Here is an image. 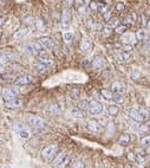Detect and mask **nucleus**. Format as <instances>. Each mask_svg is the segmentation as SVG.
<instances>
[{
	"label": "nucleus",
	"mask_w": 150,
	"mask_h": 168,
	"mask_svg": "<svg viewBox=\"0 0 150 168\" xmlns=\"http://www.w3.org/2000/svg\"><path fill=\"white\" fill-rule=\"evenodd\" d=\"M69 163H70V155L67 154V152L64 150L56 155V157L53 159L52 166L56 168H65Z\"/></svg>",
	"instance_id": "f257e3e1"
},
{
	"label": "nucleus",
	"mask_w": 150,
	"mask_h": 168,
	"mask_svg": "<svg viewBox=\"0 0 150 168\" xmlns=\"http://www.w3.org/2000/svg\"><path fill=\"white\" fill-rule=\"evenodd\" d=\"M25 51H27L28 54H34V56H37V57L43 56V54H46L45 47L41 45V43H40L39 41H33V43H30V44L25 45Z\"/></svg>",
	"instance_id": "f03ea898"
},
{
	"label": "nucleus",
	"mask_w": 150,
	"mask_h": 168,
	"mask_svg": "<svg viewBox=\"0 0 150 168\" xmlns=\"http://www.w3.org/2000/svg\"><path fill=\"white\" fill-rule=\"evenodd\" d=\"M27 122L31 127L36 128V129H45L49 127V122L41 117H38V116H28Z\"/></svg>",
	"instance_id": "7ed1b4c3"
},
{
	"label": "nucleus",
	"mask_w": 150,
	"mask_h": 168,
	"mask_svg": "<svg viewBox=\"0 0 150 168\" xmlns=\"http://www.w3.org/2000/svg\"><path fill=\"white\" fill-rule=\"evenodd\" d=\"M58 144H49L41 150V156L45 160H52L53 157H56V155L58 154Z\"/></svg>",
	"instance_id": "20e7f679"
},
{
	"label": "nucleus",
	"mask_w": 150,
	"mask_h": 168,
	"mask_svg": "<svg viewBox=\"0 0 150 168\" xmlns=\"http://www.w3.org/2000/svg\"><path fill=\"white\" fill-rule=\"evenodd\" d=\"M19 94V90L17 88H5L2 91H1V96L5 101H11L13 98H17V96Z\"/></svg>",
	"instance_id": "39448f33"
},
{
	"label": "nucleus",
	"mask_w": 150,
	"mask_h": 168,
	"mask_svg": "<svg viewBox=\"0 0 150 168\" xmlns=\"http://www.w3.org/2000/svg\"><path fill=\"white\" fill-rule=\"evenodd\" d=\"M88 110H89L90 114L98 115L103 111V106H102V103H99L98 101L92 100V101L89 102V108H88Z\"/></svg>",
	"instance_id": "423d86ee"
},
{
	"label": "nucleus",
	"mask_w": 150,
	"mask_h": 168,
	"mask_svg": "<svg viewBox=\"0 0 150 168\" xmlns=\"http://www.w3.org/2000/svg\"><path fill=\"white\" fill-rule=\"evenodd\" d=\"M86 128H88L89 131L95 133V134H98V133H101L103 130L101 123L98 121H96V120H89V121L86 122Z\"/></svg>",
	"instance_id": "0eeeda50"
},
{
	"label": "nucleus",
	"mask_w": 150,
	"mask_h": 168,
	"mask_svg": "<svg viewBox=\"0 0 150 168\" xmlns=\"http://www.w3.org/2000/svg\"><path fill=\"white\" fill-rule=\"evenodd\" d=\"M14 129H15V131H17L21 137H24V139H27V137H30V136H31V131H30V129H28L27 127H25L23 123H15Z\"/></svg>",
	"instance_id": "6e6552de"
},
{
	"label": "nucleus",
	"mask_w": 150,
	"mask_h": 168,
	"mask_svg": "<svg viewBox=\"0 0 150 168\" xmlns=\"http://www.w3.org/2000/svg\"><path fill=\"white\" fill-rule=\"evenodd\" d=\"M17 58V56L13 54H8V52H4L0 54V65H5V64H10L13 63Z\"/></svg>",
	"instance_id": "1a4fd4ad"
},
{
	"label": "nucleus",
	"mask_w": 150,
	"mask_h": 168,
	"mask_svg": "<svg viewBox=\"0 0 150 168\" xmlns=\"http://www.w3.org/2000/svg\"><path fill=\"white\" fill-rule=\"evenodd\" d=\"M129 116H130L134 121L138 122V123H142V122L145 121V118L143 117L142 113L139 111V109H136V108L130 109V111H129Z\"/></svg>",
	"instance_id": "9d476101"
},
{
	"label": "nucleus",
	"mask_w": 150,
	"mask_h": 168,
	"mask_svg": "<svg viewBox=\"0 0 150 168\" xmlns=\"http://www.w3.org/2000/svg\"><path fill=\"white\" fill-rule=\"evenodd\" d=\"M91 67L93 69H103L105 67V59L103 56L96 54L91 62Z\"/></svg>",
	"instance_id": "9b49d317"
},
{
	"label": "nucleus",
	"mask_w": 150,
	"mask_h": 168,
	"mask_svg": "<svg viewBox=\"0 0 150 168\" xmlns=\"http://www.w3.org/2000/svg\"><path fill=\"white\" fill-rule=\"evenodd\" d=\"M115 58H116V61L118 62V63H126V62L130 61L131 56L129 52H126V51H118V52H116L115 54Z\"/></svg>",
	"instance_id": "f8f14e48"
},
{
	"label": "nucleus",
	"mask_w": 150,
	"mask_h": 168,
	"mask_svg": "<svg viewBox=\"0 0 150 168\" xmlns=\"http://www.w3.org/2000/svg\"><path fill=\"white\" fill-rule=\"evenodd\" d=\"M110 90L112 93H116V94H123L125 91V85L123 83H121V82H114L111 84Z\"/></svg>",
	"instance_id": "ddd939ff"
},
{
	"label": "nucleus",
	"mask_w": 150,
	"mask_h": 168,
	"mask_svg": "<svg viewBox=\"0 0 150 168\" xmlns=\"http://www.w3.org/2000/svg\"><path fill=\"white\" fill-rule=\"evenodd\" d=\"M27 34H28V28L25 26L20 27V28H18V30L13 33V38L14 39H17V41H19V39L25 38Z\"/></svg>",
	"instance_id": "4468645a"
},
{
	"label": "nucleus",
	"mask_w": 150,
	"mask_h": 168,
	"mask_svg": "<svg viewBox=\"0 0 150 168\" xmlns=\"http://www.w3.org/2000/svg\"><path fill=\"white\" fill-rule=\"evenodd\" d=\"M92 47V43L90 41L89 38H83L82 41H80V50L83 54H88Z\"/></svg>",
	"instance_id": "2eb2a0df"
},
{
	"label": "nucleus",
	"mask_w": 150,
	"mask_h": 168,
	"mask_svg": "<svg viewBox=\"0 0 150 168\" xmlns=\"http://www.w3.org/2000/svg\"><path fill=\"white\" fill-rule=\"evenodd\" d=\"M32 76L30 75H24V76H20L17 78L15 81V85H26V84H30L32 82Z\"/></svg>",
	"instance_id": "dca6fc26"
},
{
	"label": "nucleus",
	"mask_w": 150,
	"mask_h": 168,
	"mask_svg": "<svg viewBox=\"0 0 150 168\" xmlns=\"http://www.w3.org/2000/svg\"><path fill=\"white\" fill-rule=\"evenodd\" d=\"M39 41L41 43V45L47 49V50H52L54 49V44H53V41L50 38V37H40Z\"/></svg>",
	"instance_id": "f3484780"
},
{
	"label": "nucleus",
	"mask_w": 150,
	"mask_h": 168,
	"mask_svg": "<svg viewBox=\"0 0 150 168\" xmlns=\"http://www.w3.org/2000/svg\"><path fill=\"white\" fill-rule=\"evenodd\" d=\"M62 26L63 28H67L70 26V12L67 11V8H65L63 11V15H62Z\"/></svg>",
	"instance_id": "a211bd4d"
},
{
	"label": "nucleus",
	"mask_w": 150,
	"mask_h": 168,
	"mask_svg": "<svg viewBox=\"0 0 150 168\" xmlns=\"http://www.w3.org/2000/svg\"><path fill=\"white\" fill-rule=\"evenodd\" d=\"M47 111H49L50 114L57 115V114H59V113H62V111H63V106H62L60 103H54V104H52V106H50V107H49Z\"/></svg>",
	"instance_id": "6ab92c4d"
},
{
	"label": "nucleus",
	"mask_w": 150,
	"mask_h": 168,
	"mask_svg": "<svg viewBox=\"0 0 150 168\" xmlns=\"http://www.w3.org/2000/svg\"><path fill=\"white\" fill-rule=\"evenodd\" d=\"M123 43L124 44H135L136 43V36L134 33H124V36H123Z\"/></svg>",
	"instance_id": "aec40b11"
},
{
	"label": "nucleus",
	"mask_w": 150,
	"mask_h": 168,
	"mask_svg": "<svg viewBox=\"0 0 150 168\" xmlns=\"http://www.w3.org/2000/svg\"><path fill=\"white\" fill-rule=\"evenodd\" d=\"M6 106L8 108H20L23 107V101L20 98H13L11 101H6Z\"/></svg>",
	"instance_id": "412c9836"
},
{
	"label": "nucleus",
	"mask_w": 150,
	"mask_h": 168,
	"mask_svg": "<svg viewBox=\"0 0 150 168\" xmlns=\"http://www.w3.org/2000/svg\"><path fill=\"white\" fill-rule=\"evenodd\" d=\"M118 142H119L121 146L125 147V146H128L131 142V136L129 134H122L119 136V139H118Z\"/></svg>",
	"instance_id": "4be33fe9"
},
{
	"label": "nucleus",
	"mask_w": 150,
	"mask_h": 168,
	"mask_svg": "<svg viewBox=\"0 0 150 168\" xmlns=\"http://www.w3.org/2000/svg\"><path fill=\"white\" fill-rule=\"evenodd\" d=\"M38 61L41 62V63H44L45 65H47L49 67H52L53 65H54V63H53V61L50 58V57H47L46 54H43V56H39L38 57Z\"/></svg>",
	"instance_id": "5701e85b"
},
{
	"label": "nucleus",
	"mask_w": 150,
	"mask_h": 168,
	"mask_svg": "<svg viewBox=\"0 0 150 168\" xmlns=\"http://www.w3.org/2000/svg\"><path fill=\"white\" fill-rule=\"evenodd\" d=\"M101 95L103 96V98L106 100V101H112V97H114V93L111 90H106V89H103L101 90Z\"/></svg>",
	"instance_id": "b1692460"
},
{
	"label": "nucleus",
	"mask_w": 150,
	"mask_h": 168,
	"mask_svg": "<svg viewBox=\"0 0 150 168\" xmlns=\"http://www.w3.org/2000/svg\"><path fill=\"white\" fill-rule=\"evenodd\" d=\"M72 115H73V117H76V118H84V110H82V109H79V108H75V109H72Z\"/></svg>",
	"instance_id": "393cba45"
},
{
	"label": "nucleus",
	"mask_w": 150,
	"mask_h": 168,
	"mask_svg": "<svg viewBox=\"0 0 150 168\" xmlns=\"http://www.w3.org/2000/svg\"><path fill=\"white\" fill-rule=\"evenodd\" d=\"M136 21V14H131V15H128L124 18V25H132Z\"/></svg>",
	"instance_id": "a878e982"
},
{
	"label": "nucleus",
	"mask_w": 150,
	"mask_h": 168,
	"mask_svg": "<svg viewBox=\"0 0 150 168\" xmlns=\"http://www.w3.org/2000/svg\"><path fill=\"white\" fill-rule=\"evenodd\" d=\"M36 67H37V70L39 71V72H45V71H47L50 67H47V65H45L44 63H41V62H37L36 63Z\"/></svg>",
	"instance_id": "bb28decb"
},
{
	"label": "nucleus",
	"mask_w": 150,
	"mask_h": 168,
	"mask_svg": "<svg viewBox=\"0 0 150 168\" xmlns=\"http://www.w3.org/2000/svg\"><path fill=\"white\" fill-rule=\"evenodd\" d=\"M123 96L122 94H116V93H114V97H112V101L115 104H121V103H123Z\"/></svg>",
	"instance_id": "cd10ccee"
},
{
	"label": "nucleus",
	"mask_w": 150,
	"mask_h": 168,
	"mask_svg": "<svg viewBox=\"0 0 150 168\" xmlns=\"http://www.w3.org/2000/svg\"><path fill=\"white\" fill-rule=\"evenodd\" d=\"M89 11H90V8L86 6V5H82V6L78 7V12L80 15H83V17H88V14H89Z\"/></svg>",
	"instance_id": "c85d7f7f"
},
{
	"label": "nucleus",
	"mask_w": 150,
	"mask_h": 168,
	"mask_svg": "<svg viewBox=\"0 0 150 168\" xmlns=\"http://www.w3.org/2000/svg\"><path fill=\"white\" fill-rule=\"evenodd\" d=\"M108 111H109V115H111V116H116L119 113V108L116 104H114V106H110L108 108Z\"/></svg>",
	"instance_id": "c756f323"
},
{
	"label": "nucleus",
	"mask_w": 150,
	"mask_h": 168,
	"mask_svg": "<svg viewBox=\"0 0 150 168\" xmlns=\"http://www.w3.org/2000/svg\"><path fill=\"white\" fill-rule=\"evenodd\" d=\"M135 36H136L137 41H144L147 38V32L144 30H138L136 33H135Z\"/></svg>",
	"instance_id": "7c9ffc66"
},
{
	"label": "nucleus",
	"mask_w": 150,
	"mask_h": 168,
	"mask_svg": "<svg viewBox=\"0 0 150 168\" xmlns=\"http://www.w3.org/2000/svg\"><path fill=\"white\" fill-rule=\"evenodd\" d=\"M24 23L26 24V25H34L36 24V19L33 18V17H31V15H26V17H24Z\"/></svg>",
	"instance_id": "2f4dec72"
},
{
	"label": "nucleus",
	"mask_w": 150,
	"mask_h": 168,
	"mask_svg": "<svg viewBox=\"0 0 150 168\" xmlns=\"http://www.w3.org/2000/svg\"><path fill=\"white\" fill-rule=\"evenodd\" d=\"M139 143H141V146H150V135H145V136H143L142 139H141V141H139Z\"/></svg>",
	"instance_id": "473e14b6"
},
{
	"label": "nucleus",
	"mask_w": 150,
	"mask_h": 168,
	"mask_svg": "<svg viewBox=\"0 0 150 168\" xmlns=\"http://www.w3.org/2000/svg\"><path fill=\"white\" fill-rule=\"evenodd\" d=\"M63 38H64L65 43H71V41H73V33H72V32H64Z\"/></svg>",
	"instance_id": "72a5a7b5"
},
{
	"label": "nucleus",
	"mask_w": 150,
	"mask_h": 168,
	"mask_svg": "<svg viewBox=\"0 0 150 168\" xmlns=\"http://www.w3.org/2000/svg\"><path fill=\"white\" fill-rule=\"evenodd\" d=\"M115 32L117 34H124L125 32H126V25H118L117 27H116V30H115Z\"/></svg>",
	"instance_id": "f704fd0d"
},
{
	"label": "nucleus",
	"mask_w": 150,
	"mask_h": 168,
	"mask_svg": "<svg viewBox=\"0 0 150 168\" xmlns=\"http://www.w3.org/2000/svg\"><path fill=\"white\" fill-rule=\"evenodd\" d=\"M77 108L82 109V110H88V108H89V102L88 101H79Z\"/></svg>",
	"instance_id": "c9c22d12"
},
{
	"label": "nucleus",
	"mask_w": 150,
	"mask_h": 168,
	"mask_svg": "<svg viewBox=\"0 0 150 168\" xmlns=\"http://www.w3.org/2000/svg\"><path fill=\"white\" fill-rule=\"evenodd\" d=\"M86 25H88V27H89L90 30H93V31L97 28V24L92 20V19H88V21H86Z\"/></svg>",
	"instance_id": "e433bc0d"
},
{
	"label": "nucleus",
	"mask_w": 150,
	"mask_h": 168,
	"mask_svg": "<svg viewBox=\"0 0 150 168\" xmlns=\"http://www.w3.org/2000/svg\"><path fill=\"white\" fill-rule=\"evenodd\" d=\"M118 24H119V20H118L117 18H111L110 20L108 21V25L111 27H117Z\"/></svg>",
	"instance_id": "4c0bfd02"
},
{
	"label": "nucleus",
	"mask_w": 150,
	"mask_h": 168,
	"mask_svg": "<svg viewBox=\"0 0 150 168\" xmlns=\"http://www.w3.org/2000/svg\"><path fill=\"white\" fill-rule=\"evenodd\" d=\"M112 28H114V27L109 26V25L106 24V25H105V26L103 27V32H104V34L109 36V34H111V32H112Z\"/></svg>",
	"instance_id": "58836bf2"
},
{
	"label": "nucleus",
	"mask_w": 150,
	"mask_h": 168,
	"mask_svg": "<svg viewBox=\"0 0 150 168\" xmlns=\"http://www.w3.org/2000/svg\"><path fill=\"white\" fill-rule=\"evenodd\" d=\"M139 111L142 113V115H143V117L145 118V121L149 118V116H150V114H149V111L147 110V109H143V108H139Z\"/></svg>",
	"instance_id": "ea45409f"
},
{
	"label": "nucleus",
	"mask_w": 150,
	"mask_h": 168,
	"mask_svg": "<svg viewBox=\"0 0 150 168\" xmlns=\"http://www.w3.org/2000/svg\"><path fill=\"white\" fill-rule=\"evenodd\" d=\"M111 18H112L111 11H106V12H104V13H103V19H104L105 21H109Z\"/></svg>",
	"instance_id": "a19ab883"
},
{
	"label": "nucleus",
	"mask_w": 150,
	"mask_h": 168,
	"mask_svg": "<svg viewBox=\"0 0 150 168\" xmlns=\"http://www.w3.org/2000/svg\"><path fill=\"white\" fill-rule=\"evenodd\" d=\"M89 8L92 10V11H97L98 10V2H96V1H90V4H89Z\"/></svg>",
	"instance_id": "79ce46f5"
},
{
	"label": "nucleus",
	"mask_w": 150,
	"mask_h": 168,
	"mask_svg": "<svg viewBox=\"0 0 150 168\" xmlns=\"http://www.w3.org/2000/svg\"><path fill=\"white\" fill-rule=\"evenodd\" d=\"M71 168H85V165H84V162H82V161H76L72 165Z\"/></svg>",
	"instance_id": "37998d69"
},
{
	"label": "nucleus",
	"mask_w": 150,
	"mask_h": 168,
	"mask_svg": "<svg viewBox=\"0 0 150 168\" xmlns=\"http://www.w3.org/2000/svg\"><path fill=\"white\" fill-rule=\"evenodd\" d=\"M36 26L38 27V28H40V31H44V24H43V21L40 20V19H36V24H34Z\"/></svg>",
	"instance_id": "c03bdc74"
},
{
	"label": "nucleus",
	"mask_w": 150,
	"mask_h": 168,
	"mask_svg": "<svg viewBox=\"0 0 150 168\" xmlns=\"http://www.w3.org/2000/svg\"><path fill=\"white\" fill-rule=\"evenodd\" d=\"M124 10H125V5H124L123 2H118L117 5H116V11H118V12H123Z\"/></svg>",
	"instance_id": "a18cd8bd"
},
{
	"label": "nucleus",
	"mask_w": 150,
	"mask_h": 168,
	"mask_svg": "<svg viewBox=\"0 0 150 168\" xmlns=\"http://www.w3.org/2000/svg\"><path fill=\"white\" fill-rule=\"evenodd\" d=\"M128 159L129 160H131V161H137V155L135 154V153H132V152H130L129 154H128Z\"/></svg>",
	"instance_id": "49530a36"
},
{
	"label": "nucleus",
	"mask_w": 150,
	"mask_h": 168,
	"mask_svg": "<svg viewBox=\"0 0 150 168\" xmlns=\"http://www.w3.org/2000/svg\"><path fill=\"white\" fill-rule=\"evenodd\" d=\"M78 95H79V90H78V89H73V90H72L71 97L73 98V100H76V98L78 97Z\"/></svg>",
	"instance_id": "de8ad7c7"
},
{
	"label": "nucleus",
	"mask_w": 150,
	"mask_h": 168,
	"mask_svg": "<svg viewBox=\"0 0 150 168\" xmlns=\"http://www.w3.org/2000/svg\"><path fill=\"white\" fill-rule=\"evenodd\" d=\"M143 43H144V46L147 47L148 50H150V38H145L143 41Z\"/></svg>",
	"instance_id": "09e8293b"
},
{
	"label": "nucleus",
	"mask_w": 150,
	"mask_h": 168,
	"mask_svg": "<svg viewBox=\"0 0 150 168\" xmlns=\"http://www.w3.org/2000/svg\"><path fill=\"white\" fill-rule=\"evenodd\" d=\"M131 50H132V45H131V44H124V51L129 52Z\"/></svg>",
	"instance_id": "8fccbe9b"
},
{
	"label": "nucleus",
	"mask_w": 150,
	"mask_h": 168,
	"mask_svg": "<svg viewBox=\"0 0 150 168\" xmlns=\"http://www.w3.org/2000/svg\"><path fill=\"white\" fill-rule=\"evenodd\" d=\"M75 2L78 5V6H82V5H84V0H75Z\"/></svg>",
	"instance_id": "3c124183"
},
{
	"label": "nucleus",
	"mask_w": 150,
	"mask_h": 168,
	"mask_svg": "<svg viewBox=\"0 0 150 168\" xmlns=\"http://www.w3.org/2000/svg\"><path fill=\"white\" fill-rule=\"evenodd\" d=\"M6 72V69L2 67V65H0V75L1 74H5Z\"/></svg>",
	"instance_id": "603ef678"
},
{
	"label": "nucleus",
	"mask_w": 150,
	"mask_h": 168,
	"mask_svg": "<svg viewBox=\"0 0 150 168\" xmlns=\"http://www.w3.org/2000/svg\"><path fill=\"white\" fill-rule=\"evenodd\" d=\"M2 24H4V18H1V17H0V26H1Z\"/></svg>",
	"instance_id": "864d4df0"
},
{
	"label": "nucleus",
	"mask_w": 150,
	"mask_h": 168,
	"mask_svg": "<svg viewBox=\"0 0 150 168\" xmlns=\"http://www.w3.org/2000/svg\"><path fill=\"white\" fill-rule=\"evenodd\" d=\"M147 27H148V30L150 31V20L148 21V23H147Z\"/></svg>",
	"instance_id": "5fc2aeb1"
},
{
	"label": "nucleus",
	"mask_w": 150,
	"mask_h": 168,
	"mask_svg": "<svg viewBox=\"0 0 150 168\" xmlns=\"http://www.w3.org/2000/svg\"><path fill=\"white\" fill-rule=\"evenodd\" d=\"M85 4H90V0H84Z\"/></svg>",
	"instance_id": "6e6d98bb"
},
{
	"label": "nucleus",
	"mask_w": 150,
	"mask_h": 168,
	"mask_svg": "<svg viewBox=\"0 0 150 168\" xmlns=\"http://www.w3.org/2000/svg\"><path fill=\"white\" fill-rule=\"evenodd\" d=\"M147 124H148V127L150 128V120H149V121H147Z\"/></svg>",
	"instance_id": "4d7b16f0"
},
{
	"label": "nucleus",
	"mask_w": 150,
	"mask_h": 168,
	"mask_svg": "<svg viewBox=\"0 0 150 168\" xmlns=\"http://www.w3.org/2000/svg\"><path fill=\"white\" fill-rule=\"evenodd\" d=\"M125 168H132V167H131V166H126Z\"/></svg>",
	"instance_id": "13d9d810"
},
{
	"label": "nucleus",
	"mask_w": 150,
	"mask_h": 168,
	"mask_svg": "<svg viewBox=\"0 0 150 168\" xmlns=\"http://www.w3.org/2000/svg\"><path fill=\"white\" fill-rule=\"evenodd\" d=\"M0 39H1V30H0Z\"/></svg>",
	"instance_id": "bf43d9fd"
},
{
	"label": "nucleus",
	"mask_w": 150,
	"mask_h": 168,
	"mask_svg": "<svg viewBox=\"0 0 150 168\" xmlns=\"http://www.w3.org/2000/svg\"><path fill=\"white\" fill-rule=\"evenodd\" d=\"M148 5H149V6H150V0H149V1H148Z\"/></svg>",
	"instance_id": "052dcab7"
},
{
	"label": "nucleus",
	"mask_w": 150,
	"mask_h": 168,
	"mask_svg": "<svg viewBox=\"0 0 150 168\" xmlns=\"http://www.w3.org/2000/svg\"><path fill=\"white\" fill-rule=\"evenodd\" d=\"M116 168H122V167H116Z\"/></svg>",
	"instance_id": "680f3d73"
}]
</instances>
